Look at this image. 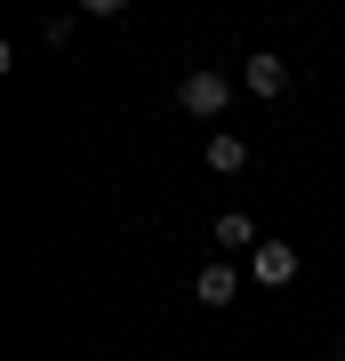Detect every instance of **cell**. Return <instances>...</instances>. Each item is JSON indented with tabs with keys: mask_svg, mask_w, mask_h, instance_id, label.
I'll list each match as a JSON object with an SVG mask.
<instances>
[{
	"mask_svg": "<svg viewBox=\"0 0 345 361\" xmlns=\"http://www.w3.org/2000/svg\"><path fill=\"white\" fill-rule=\"evenodd\" d=\"M249 273H257L265 289H282V281H297V249H289V241H265V249L249 257Z\"/></svg>",
	"mask_w": 345,
	"mask_h": 361,
	"instance_id": "obj_3",
	"label": "cell"
},
{
	"mask_svg": "<svg viewBox=\"0 0 345 361\" xmlns=\"http://www.w3.org/2000/svg\"><path fill=\"white\" fill-rule=\"evenodd\" d=\"M241 89H249V97H282V89H289V65H282L273 49H257L249 65H241Z\"/></svg>",
	"mask_w": 345,
	"mask_h": 361,
	"instance_id": "obj_2",
	"label": "cell"
},
{
	"mask_svg": "<svg viewBox=\"0 0 345 361\" xmlns=\"http://www.w3.org/2000/svg\"><path fill=\"white\" fill-rule=\"evenodd\" d=\"M209 169H217V177H233V169H249V145L233 137V129H217V137H209Z\"/></svg>",
	"mask_w": 345,
	"mask_h": 361,
	"instance_id": "obj_5",
	"label": "cell"
},
{
	"mask_svg": "<svg viewBox=\"0 0 345 361\" xmlns=\"http://www.w3.org/2000/svg\"><path fill=\"white\" fill-rule=\"evenodd\" d=\"M177 104L209 121V113H225V104H233V80H225V73H185V80H177Z\"/></svg>",
	"mask_w": 345,
	"mask_h": 361,
	"instance_id": "obj_1",
	"label": "cell"
},
{
	"mask_svg": "<svg viewBox=\"0 0 345 361\" xmlns=\"http://www.w3.org/2000/svg\"><path fill=\"white\" fill-rule=\"evenodd\" d=\"M193 289H201V305H233V289H241V273H233V265H209V273H201Z\"/></svg>",
	"mask_w": 345,
	"mask_h": 361,
	"instance_id": "obj_6",
	"label": "cell"
},
{
	"mask_svg": "<svg viewBox=\"0 0 345 361\" xmlns=\"http://www.w3.org/2000/svg\"><path fill=\"white\" fill-rule=\"evenodd\" d=\"M217 249H249V257L265 249V241H257V217H249V209H225V217H217Z\"/></svg>",
	"mask_w": 345,
	"mask_h": 361,
	"instance_id": "obj_4",
	"label": "cell"
}]
</instances>
